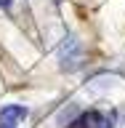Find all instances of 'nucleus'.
<instances>
[{
	"instance_id": "f257e3e1",
	"label": "nucleus",
	"mask_w": 125,
	"mask_h": 128,
	"mask_svg": "<svg viewBox=\"0 0 125 128\" xmlns=\"http://www.w3.org/2000/svg\"><path fill=\"white\" fill-rule=\"evenodd\" d=\"M59 59H61V70H67V72L80 70L83 67V43L75 35H69L59 48Z\"/></svg>"
},
{
	"instance_id": "f03ea898",
	"label": "nucleus",
	"mask_w": 125,
	"mask_h": 128,
	"mask_svg": "<svg viewBox=\"0 0 125 128\" xmlns=\"http://www.w3.org/2000/svg\"><path fill=\"white\" fill-rule=\"evenodd\" d=\"M27 120V107L21 104H8L0 110V128H19Z\"/></svg>"
},
{
	"instance_id": "7ed1b4c3",
	"label": "nucleus",
	"mask_w": 125,
	"mask_h": 128,
	"mask_svg": "<svg viewBox=\"0 0 125 128\" xmlns=\"http://www.w3.org/2000/svg\"><path fill=\"white\" fill-rule=\"evenodd\" d=\"M115 126V118L107 115V112H88L77 123H72L69 128H112Z\"/></svg>"
},
{
	"instance_id": "20e7f679",
	"label": "nucleus",
	"mask_w": 125,
	"mask_h": 128,
	"mask_svg": "<svg viewBox=\"0 0 125 128\" xmlns=\"http://www.w3.org/2000/svg\"><path fill=\"white\" fill-rule=\"evenodd\" d=\"M0 6H5V8H8V6H11V0H0Z\"/></svg>"
}]
</instances>
